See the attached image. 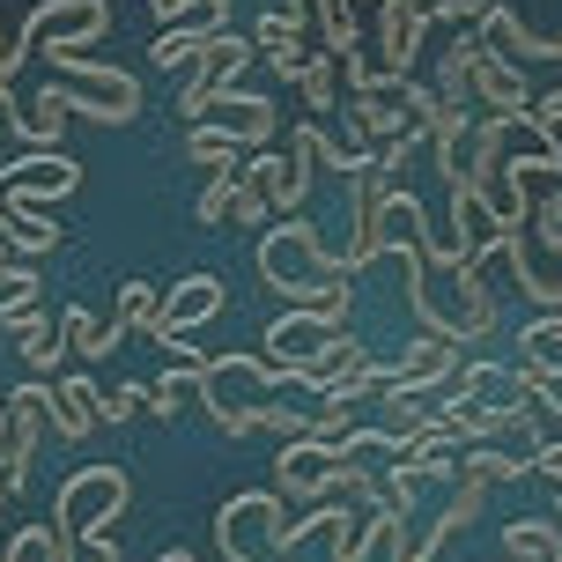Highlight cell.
Returning <instances> with one entry per match:
<instances>
[{
    "instance_id": "cell-7",
    "label": "cell",
    "mask_w": 562,
    "mask_h": 562,
    "mask_svg": "<svg viewBox=\"0 0 562 562\" xmlns=\"http://www.w3.org/2000/svg\"><path fill=\"white\" fill-rule=\"evenodd\" d=\"M252 53H259V45H245L237 30H215V37L200 45V59L186 67V89H178V119H186V126H200V119L215 112V97H223V89L237 82L245 67H252Z\"/></svg>"
},
{
    "instance_id": "cell-31",
    "label": "cell",
    "mask_w": 562,
    "mask_h": 562,
    "mask_svg": "<svg viewBox=\"0 0 562 562\" xmlns=\"http://www.w3.org/2000/svg\"><path fill=\"white\" fill-rule=\"evenodd\" d=\"M296 89H304V104L334 112V97H340V59H334V53H318V59L304 67V82H296Z\"/></svg>"
},
{
    "instance_id": "cell-11",
    "label": "cell",
    "mask_w": 562,
    "mask_h": 562,
    "mask_svg": "<svg viewBox=\"0 0 562 562\" xmlns=\"http://www.w3.org/2000/svg\"><path fill=\"white\" fill-rule=\"evenodd\" d=\"M429 0H378V67L385 75H415L422 45H429Z\"/></svg>"
},
{
    "instance_id": "cell-34",
    "label": "cell",
    "mask_w": 562,
    "mask_h": 562,
    "mask_svg": "<svg viewBox=\"0 0 562 562\" xmlns=\"http://www.w3.org/2000/svg\"><path fill=\"white\" fill-rule=\"evenodd\" d=\"M8 562H59V533L53 526H23L8 540Z\"/></svg>"
},
{
    "instance_id": "cell-21",
    "label": "cell",
    "mask_w": 562,
    "mask_h": 562,
    "mask_svg": "<svg viewBox=\"0 0 562 562\" xmlns=\"http://www.w3.org/2000/svg\"><path fill=\"white\" fill-rule=\"evenodd\" d=\"M0 229H8L15 259H37L59 245V223H45V207H15V200H0Z\"/></svg>"
},
{
    "instance_id": "cell-12",
    "label": "cell",
    "mask_w": 562,
    "mask_h": 562,
    "mask_svg": "<svg viewBox=\"0 0 562 562\" xmlns=\"http://www.w3.org/2000/svg\"><path fill=\"white\" fill-rule=\"evenodd\" d=\"M223 304H229L223 274H186V281H170V296L156 304V326H148V340L164 348V340L193 334V326H207V318H215Z\"/></svg>"
},
{
    "instance_id": "cell-27",
    "label": "cell",
    "mask_w": 562,
    "mask_h": 562,
    "mask_svg": "<svg viewBox=\"0 0 562 562\" xmlns=\"http://www.w3.org/2000/svg\"><path fill=\"white\" fill-rule=\"evenodd\" d=\"M237 186H245V170H215V178H207V193L193 200L200 229H229V215H237Z\"/></svg>"
},
{
    "instance_id": "cell-15",
    "label": "cell",
    "mask_w": 562,
    "mask_h": 562,
    "mask_svg": "<svg viewBox=\"0 0 562 562\" xmlns=\"http://www.w3.org/2000/svg\"><path fill=\"white\" fill-rule=\"evenodd\" d=\"M0 119H8V134H15V140H30V148H59V134H67V119H75V112H67L59 82L45 75V89L30 97L23 112H0Z\"/></svg>"
},
{
    "instance_id": "cell-16",
    "label": "cell",
    "mask_w": 562,
    "mask_h": 562,
    "mask_svg": "<svg viewBox=\"0 0 562 562\" xmlns=\"http://www.w3.org/2000/svg\"><path fill=\"white\" fill-rule=\"evenodd\" d=\"M259 186L274 200V215H304V193H311V156L289 140V156H252Z\"/></svg>"
},
{
    "instance_id": "cell-18",
    "label": "cell",
    "mask_w": 562,
    "mask_h": 562,
    "mask_svg": "<svg viewBox=\"0 0 562 562\" xmlns=\"http://www.w3.org/2000/svg\"><path fill=\"white\" fill-rule=\"evenodd\" d=\"M393 518H400V510L385 504V496H378V504H356V518H340L334 533H326V540H334V562H370V548L393 533Z\"/></svg>"
},
{
    "instance_id": "cell-19",
    "label": "cell",
    "mask_w": 562,
    "mask_h": 562,
    "mask_svg": "<svg viewBox=\"0 0 562 562\" xmlns=\"http://www.w3.org/2000/svg\"><path fill=\"white\" fill-rule=\"evenodd\" d=\"M97 422H104L97 415V385H89V378H53V437L82 445Z\"/></svg>"
},
{
    "instance_id": "cell-39",
    "label": "cell",
    "mask_w": 562,
    "mask_h": 562,
    "mask_svg": "<svg viewBox=\"0 0 562 562\" xmlns=\"http://www.w3.org/2000/svg\"><path fill=\"white\" fill-rule=\"evenodd\" d=\"M0 510H8V481H0Z\"/></svg>"
},
{
    "instance_id": "cell-6",
    "label": "cell",
    "mask_w": 562,
    "mask_h": 562,
    "mask_svg": "<svg viewBox=\"0 0 562 562\" xmlns=\"http://www.w3.org/2000/svg\"><path fill=\"white\" fill-rule=\"evenodd\" d=\"M281 533H289V496H229L223 510H215V540H223V562H281L289 548H281Z\"/></svg>"
},
{
    "instance_id": "cell-25",
    "label": "cell",
    "mask_w": 562,
    "mask_h": 562,
    "mask_svg": "<svg viewBox=\"0 0 562 562\" xmlns=\"http://www.w3.org/2000/svg\"><path fill=\"white\" fill-rule=\"evenodd\" d=\"M467 474L474 481H526L533 474V451H504V445H467Z\"/></svg>"
},
{
    "instance_id": "cell-37",
    "label": "cell",
    "mask_w": 562,
    "mask_h": 562,
    "mask_svg": "<svg viewBox=\"0 0 562 562\" xmlns=\"http://www.w3.org/2000/svg\"><path fill=\"white\" fill-rule=\"evenodd\" d=\"M156 562H200V555H186V548H170V555H156Z\"/></svg>"
},
{
    "instance_id": "cell-4",
    "label": "cell",
    "mask_w": 562,
    "mask_h": 562,
    "mask_svg": "<svg viewBox=\"0 0 562 562\" xmlns=\"http://www.w3.org/2000/svg\"><path fill=\"white\" fill-rule=\"evenodd\" d=\"M274 385H289V378H281V363L215 356V363H207L200 400H207V415H215V429H223V437H252V429H267V400H274Z\"/></svg>"
},
{
    "instance_id": "cell-30",
    "label": "cell",
    "mask_w": 562,
    "mask_h": 562,
    "mask_svg": "<svg viewBox=\"0 0 562 562\" xmlns=\"http://www.w3.org/2000/svg\"><path fill=\"white\" fill-rule=\"evenodd\" d=\"M526 363H548V370H562V311H540L533 326H526Z\"/></svg>"
},
{
    "instance_id": "cell-36",
    "label": "cell",
    "mask_w": 562,
    "mask_h": 562,
    "mask_svg": "<svg viewBox=\"0 0 562 562\" xmlns=\"http://www.w3.org/2000/svg\"><path fill=\"white\" fill-rule=\"evenodd\" d=\"M15 67H23V37L0 30V82H15Z\"/></svg>"
},
{
    "instance_id": "cell-33",
    "label": "cell",
    "mask_w": 562,
    "mask_h": 562,
    "mask_svg": "<svg viewBox=\"0 0 562 562\" xmlns=\"http://www.w3.org/2000/svg\"><path fill=\"white\" fill-rule=\"evenodd\" d=\"M422 481H429V474H422V467H407V459H400L393 474H385V504H393L400 518H415V504H422Z\"/></svg>"
},
{
    "instance_id": "cell-9",
    "label": "cell",
    "mask_w": 562,
    "mask_h": 562,
    "mask_svg": "<svg viewBox=\"0 0 562 562\" xmlns=\"http://www.w3.org/2000/svg\"><path fill=\"white\" fill-rule=\"evenodd\" d=\"M112 30V0H37L23 23V53L45 45H97Z\"/></svg>"
},
{
    "instance_id": "cell-24",
    "label": "cell",
    "mask_w": 562,
    "mask_h": 562,
    "mask_svg": "<svg viewBox=\"0 0 562 562\" xmlns=\"http://www.w3.org/2000/svg\"><path fill=\"white\" fill-rule=\"evenodd\" d=\"M156 8V23L164 30H229V0H148Z\"/></svg>"
},
{
    "instance_id": "cell-2",
    "label": "cell",
    "mask_w": 562,
    "mask_h": 562,
    "mask_svg": "<svg viewBox=\"0 0 562 562\" xmlns=\"http://www.w3.org/2000/svg\"><path fill=\"white\" fill-rule=\"evenodd\" d=\"M274 488L289 496V504H318V496H348V504H378L385 496V481H370L348 451H340V437H296V445L274 451Z\"/></svg>"
},
{
    "instance_id": "cell-29",
    "label": "cell",
    "mask_w": 562,
    "mask_h": 562,
    "mask_svg": "<svg viewBox=\"0 0 562 562\" xmlns=\"http://www.w3.org/2000/svg\"><path fill=\"white\" fill-rule=\"evenodd\" d=\"M207 37H215V30H207ZM207 37H200V30H156V45H148V59H156L164 75H186V67L200 59V45H207Z\"/></svg>"
},
{
    "instance_id": "cell-22",
    "label": "cell",
    "mask_w": 562,
    "mask_h": 562,
    "mask_svg": "<svg viewBox=\"0 0 562 562\" xmlns=\"http://www.w3.org/2000/svg\"><path fill=\"white\" fill-rule=\"evenodd\" d=\"M186 164H207V178L215 170H245V140H229L215 119H200V126H186Z\"/></svg>"
},
{
    "instance_id": "cell-3",
    "label": "cell",
    "mask_w": 562,
    "mask_h": 562,
    "mask_svg": "<svg viewBox=\"0 0 562 562\" xmlns=\"http://www.w3.org/2000/svg\"><path fill=\"white\" fill-rule=\"evenodd\" d=\"M45 59H53V82L75 119H97V126H134L140 119V82L126 67H97V59H82V45H45Z\"/></svg>"
},
{
    "instance_id": "cell-5",
    "label": "cell",
    "mask_w": 562,
    "mask_h": 562,
    "mask_svg": "<svg viewBox=\"0 0 562 562\" xmlns=\"http://www.w3.org/2000/svg\"><path fill=\"white\" fill-rule=\"evenodd\" d=\"M134 504V481L126 467H82V474L59 481L53 496V533H59V562H82V526H104Z\"/></svg>"
},
{
    "instance_id": "cell-1",
    "label": "cell",
    "mask_w": 562,
    "mask_h": 562,
    "mask_svg": "<svg viewBox=\"0 0 562 562\" xmlns=\"http://www.w3.org/2000/svg\"><path fill=\"white\" fill-rule=\"evenodd\" d=\"M259 274H267V289L289 296V304L348 318V281L356 274H348V259H326V245H318V229H311L304 215H281V223L259 237Z\"/></svg>"
},
{
    "instance_id": "cell-17",
    "label": "cell",
    "mask_w": 562,
    "mask_h": 562,
    "mask_svg": "<svg viewBox=\"0 0 562 562\" xmlns=\"http://www.w3.org/2000/svg\"><path fill=\"white\" fill-rule=\"evenodd\" d=\"M207 119H215L229 140H245V148H259V140L274 134V104H267L259 89H237V82L215 97V112H207Z\"/></svg>"
},
{
    "instance_id": "cell-26",
    "label": "cell",
    "mask_w": 562,
    "mask_h": 562,
    "mask_svg": "<svg viewBox=\"0 0 562 562\" xmlns=\"http://www.w3.org/2000/svg\"><path fill=\"white\" fill-rule=\"evenodd\" d=\"M200 385H207V370L178 363V378H170V370H164V378L148 385V407H156V415H164V422H178V415H186V407H193V400H200Z\"/></svg>"
},
{
    "instance_id": "cell-10",
    "label": "cell",
    "mask_w": 562,
    "mask_h": 562,
    "mask_svg": "<svg viewBox=\"0 0 562 562\" xmlns=\"http://www.w3.org/2000/svg\"><path fill=\"white\" fill-rule=\"evenodd\" d=\"M348 334V318H334V311H311V304H289V318H274L267 326V363H318L334 340Z\"/></svg>"
},
{
    "instance_id": "cell-20",
    "label": "cell",
    "mask_w": 562,
    "mask_h": 562,
    "mask_svg": "<svg viewBox=\"0 0 562 562\" xmlns=\"http://www.w3.org/2000/svg\"><path fill=\"white\" fill-rule=\"evenodd\" d=\"M504 562H562V526L548 518H510L504 526Z\"/></svg>"
},
{
    "instance_id": "cell-28",
    "label": "cell",
    "mask_w": 562,
    "mask_h": 562,
    "mask_svg": "<svg viewBox=\"0 0 562 562\" xmlns=\"http://www.w3.org/2000/svg\"><path fill=\"white\" fill-rule=\"evenodd\" d=\"M156 304H164V296H156L148 281H119V311H112V326H119V334H148V326H156Z\"/></svg>"
},
{
    "instance_id": "cell-38",
    "label": "cell",
    "mask_w": 562,
    "mask_h": 562,
    "mask_svg": "<svg viewBox=\"0 0 562 562\" xmlns=\"http://www.w3.org/2000/svg\"><path fill=\"white\" fill-rule=\"evenodd\" d=\"M0 259H15V245H8V229H0Z\"/></svg>"
},
{
    "instance_id": "cell-35",
    "label": "cell",
    "mask_w": 562,
    "mask_h": 562,
    "mask_svg": "<svg viewBox=\"0 0 562 562\" xmlns=\"http://www.w3.org/2000/svg\"><path fill=\"white\" fill-rule=\"evenodd\" d=\"M140 407H148V385H112V393H97V415L112 422V429H119V422H134Z\"/></svg>"
},
{
    "instance_id": "cell-8",
    "label": "cell",
    "mask_w": 562,
    "mask_h": 562,
    "mask_svg": "<svg viewBox=\"0 0 562 562\" xmlns=\"http://www.w3.org/2000/svg\"><path fill=\"white\" fill-rule=\"evenodd\" d=\"M459 53H467V82H474V104L504 119H533V97H526V75H518V59H504L481 30H459Z\"/></svg>"
},
{
    "instance_id": "cell-14",
    "label": "cell",
    "mask_w": 562,
    "mask_h": 562,
    "mask_svg": "<svg viewBox=\"0 0 562 562\" xmlns=\"http://www.w3.org/2000/svg\"><path fill=\"white\" fill-rule=\"evenodd\" d=\"M8 334H15V356H23L30 378H59V363H67V326H53L45 311H23V318H8Z\"/></svg>"
},
{
    "instance_id": "cell-23",
    "label": "cell",
    "mask_w": 562,
    "mask_h": 562,
    "mask_svg": "<svg viewBox=\"0 0 562 562\" xmlns=\"http://www.w3.org/2000/svg\"><path fill=\"white\" fill-rule=\"evenodd\" d=\"M59 326H67V340H75V356H89V363H104L119 340H126L112 318H97L89 304H67V311H59Z\"/></svg>"
},
{
    "instance_id": "cell-32",
    "label": "cell",
    "mask_w": 562,
    "mask_h": 562,
    "mask_svg": "<svg viewBox=\"0 0 562 562\" xmlns=\"http://www.w3.org/2000/svg\"><path fill=\"white\" fill-rule=\"evenodd\" d=\"M326 53V45H318V37H304V30H296V37H289V45H274V53H267V67H274L281 82H304V67L311 59Z\"/></svg>"
},
{
    "instance_id": "cell-13",
    "label": "cell",
    "mask_w": 562,
    "mask_h": 562,
    "mask_svg": "<svg viewBox=\"0 0 562 562\" xmlns=\"http://www.w3.org/2000/svg\"><path fill=\"white\" fill-rule=\"evenodd\" d=\"M393 370H400L393 385H407V393H451V378H459V340L422 334V340H407V356H400Z\"/></svg>"
}]
</instances>
